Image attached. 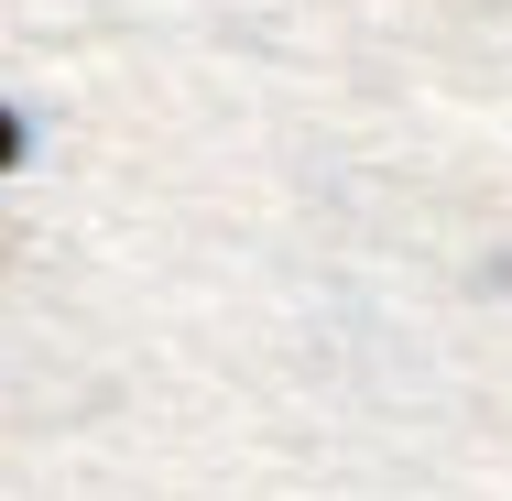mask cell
Here are the masks:
<instances>
[{
	"instance_id": "obj_1",
	"label": "cell",
	"mask_w": 512,
	"mask_h": 501,
	"mask_svg": "<svg viewBox=\"0 0 512 501\" xmlns=\"http://www.w3.org/2000/svg\"><path fill=\"white\" fill-rule=\"evenodd\" d=\"M11 164H22V120L0 109V175H11Z\"/></svg>"
}]
</instances>
